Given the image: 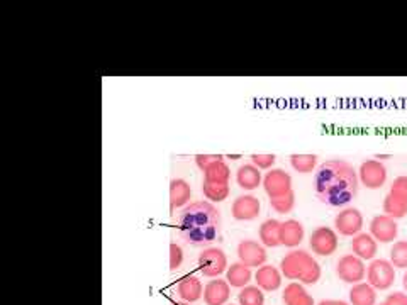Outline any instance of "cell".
I'll use <instances>...</instances> for the list:
<instances>
[{"label":"cell","mask_w":407,"mask_h":305,"mask_svg":"<svg viewBox=\"0 0 407 305\" xmlns=\"http://www.w3.org/2000/svg\"><path fill=\"white\" fill-rule=\"evenodd\" d=\"M358 175L350 163L330 160L316 170L314 188L319 200L331 207H345L358 192Z\"/></svg>","instance_id":"1"},{"label":"cell","mask_w":407,"mask_h":305,"mask_svg":"<svg viewBox=\"0 0 407 305\" xmlns=\"http://www.w3.org/2000/svg\"><path fill=\"white\" fill-rule=\"evenodd\" d=\"M177 229L185 243L192 246L211 244L219 236L221 212L209 200L192 202L177 216Z\"/></svg>","instance_id":"2"},{"label":"cell","mask_w":407,"mask_h":305,"mask_svg":"<svg viewBox=\"0 0 407 305\" xmlns=\"http://www.w3.org/2000/svg\"><path fill=\"white\" fill-rule=\"evenodd\" d=\"M280 271L286 278L299 280L302 285H314L321 278V267L312 258L311 253L302 251V249H294L288 251L280 263Z\"/></svg>","instance_id":"3"},{"label":"cell","mask_w":407,"mask_h":305,"mask_svg":"<svg viewBox=\"0 0 407 305\" xmlns=\"http://www.w3.org/2000/svg\"><path fill=\"white\" fill-rule=\"evenodd\" d=\"M395 282V268L389 260H371L367 268V283L375 290H389Z\"/></svg>","instance_id":"4"},{"label":"cell","mask_w":407,"mask_h":305,"mask_svg":"<svg viewBox=\"0 0 407 305\" xmlns=\"http://www.w3.org/2000/svg\"><path fill=\"white\" fill-rule=\"evenodd\" d=\"M228 256L221 248H207L199 255V270L204 276L217 278L228 271Z\"/></svg>","instance_id":"5"},{"label":"cell","mask_w":407,"mask_h":305,"mask_svg":"<svg viewBox=\"0 0 407 305\" xmlns=\"http://www.w3.org/2000/svg\"><path fill=\"white\" fill-rule=\"evenodd\" d=\"M336 275L341 282L357 285L367 278V267L358 256L345 255L343 258H339L338 265H336Z\"/></svg>","instance_id":"6"},{"label":"cell","mask_w":407,"mask_h":305,"mask_svg":"<svg viewBox=\"0 0 407 305\" xmlns=\"http://www.w3.org/2000/svg\"><path fill=\"white\" fill-rule=\"evenodd\" d=\"M365 224L363 214L355 207H346L339 211L334 217V228L336 231L345 237H355L360 235Z\"/></svg>","instance_id":"7"},{"label":"cell","mask_w":407,"mask_h":305,"mask_svg":"<svg viewBox=\"0 0 407 305\" xmlns=\"http://www.w3.org/2000/svg\"><path fill=\"white\" fill-rule=\"evenodd\" d=\"M309 244L314 255L331 256V255H334V251L338 249L339 239L334 229L327 228V225H321V228L312 231Z\"/></svg>","instance_id":"8"},{"label":"cell","mask_w":407,"mask_h":305,"mask_svg":"<svg viewBox=\"0 0 407 305\" xmlns=\"http://www.w3.org/2000/svg\"><path fill=\"white\" fill-rule=\"evenodd\" d=\"M360 184L367 188L377 190L382 188L387 181V168L380 160H367L363 161L358 170Z\"/></svg>","instance_id":"9"},{"label":"cell","mask_w":407,"mask_h":305,"mask_svg":"<svg viewBox=\"0 0 407 305\" xmlns=\"http://www.w3.org/2000/svg\"><path fill=\"white\" fill-rule=\"evenodd\" d=\"M238 258L239 263L246 265L250 268H260L267 265V249L262 243L255 239H244L238 244Z\"/></svg>","instance_id":"10"},{"label":"cell","mask_w":407,"mask_h":305,"mask_svg":"<svg viewBox=\"0 0 407 305\" xmlns=\"http://www.w3.org/2000/svg\"><path fill=\"white\" fill-rule=\"evenodd\" d=\"M263 188L270 199L275 197L286 195V193L292 192V177L288 175L286 170H270L267 175L263 177Z\"/></svg>","instance_id":"11"},{"label":"cell","mask_w":407,"mask_h":305,"mask_svg":"<svg viewBox=\"0 0 407 305\" xmlns=\"http://www.w3.org/2000/svg\"><path fill=\"white\" fill-rule=\"evenodd\" d=\"M370 235L375 237L377 243H394L395 237L399 235V225L395 219L389 216H375L370 221Z\"/></svg>","instance_id":"12"},{"label":"cell","mask_w":407,"mask_h":305,"mask_svg":"<svg viewBox=\"0 0 407 305\" xmlns=\"http://www.w3.org/2000/svg\"><path fill=\"white\" fill-rule=\"evenodd\" d=\"M262 212V204L255 195L236 197L231 205V214L236 221H255Z\"/></svg>","instance_id":"13"},{"label":"cell","mask_w":407,"mask_h":305,"mask_svg":"<svg viewBox=\"0 0 407 305\" xmlns=\"http://www.w3.org/2000/svg\"><path fill=\"white\" fill-rule=\"evenodd\" d=\"M231 299V285L228 280L214 278L204 287L205 305H226Z\"/></svg>","instance_id":"14"},{"label":"cell","mask_w":407,"mask_h":305,"mask_svg":"<svg viewBox=\"0 0 407 305\" xmlns=\"http://www.w3.org/2000/svg\"><path fill=\"white\" fill-rule=\"evenodd\" d=\"M282 271L275 268L274 265H263L255 273L256 287L262 288L263 292H275L282 287Z\"/></svg>","instance_id":"15"},{"label":"cell","mask_w":407,"mask_h":305,"mask_svg":"<svg viewBox=\"0 0 407 305\" xmlns=\"http://www.w3.org/2000/svg\"><path fill=\"white\" fill-rule=\"evenodd\" d=\"M351 251H353L355 256H358L360 260L363 261H370V260H375V256H377V251H378V243L375 241V237L370 235H367V232H360L353 237V241H351Z\"/></svg>","instance_id":"16"},{"label":"cell","mask_w":407,"mask_h":305,"mask_svg":"<svg viewBox=\"0 0 407 305\" xmlns=\"http://www.w3.org/2000/svg\"><path fill=\"white\" fill-rule=\"evenodd\" d=\"M304 225L297 219H287L280 224V246L297 248L304 241Z\"/></svg>","instance_id":"17"},{"label":"cell","mask_w":407,"mask_h":305,"mask_svg":"<svg viewBox=\"0 0 407 305\" xmlns=\"http://www.w3.org/2000/svg\"><path fill=\"white\" fill-rule=\"evenodd\" d=\"M192 197L191 185L187 184L182 178H173L170 181V209L175 211V209H184L185 205H188Z\"/></svg>","instance_id":"18"},{"label":"cell","mask_w":407,"mask_h":305,"mask_svg":"<svg viewBox=\"0 0 407 305\" xmlns=\"http://www.w3.org/2000/svg\"><path fill=\"white\" fill-rule=\"evenodd\" d=\"M177 290H179L180 299L184 300V302H188V304L197 302V300L202 299V295H204L202 283H200V280L193 275L184 276V278L180 280Z\"/></svg>","instance_id":"19"},{"label":"cell","mask_w":407,"mask_h":305,"mask_svg":"<svg viewBox=\"0 0 407 305\" xmlns=\"http://www.w3.org/2000/svg\"><path fill=\"white\" fill-rule=\"evenodd\" d=\"M236 181H238V185L243 190H255L263 184V177H262V172H260L255 165L248 163V165H241L238 168V173H236Z\"/></svg>","instance_id":"20"},{"label":"cell","mask_w":407,"mask_h":305,"mask_svg":"<svg viewBox=\"0 0 407 305\" xmlns=\"http://www.w3.org/2000/svg\"><path fill=\"white\" fill-rule=\"evenodd\" d=\"M282 300L286 305H316L309 292L304 288L302 283H288L282 294Z\"/></svg>","instance_id":"21"},{"label":"cell","mask_w":407,"mask_h":305,"mask_svg":"<svg viewBox=\"0 0 407 305\" xmlns=\"http://www.w3.org/2000/svg\"><path fill=\"white\" fill-rule=\"evenodd\" d=\"M350 305H377V290L370 283H357L350 290Z\"/></svg>","instance_id":"22"},{"label":"cell","mask_w":407,"mask_h":305,"mask_svg":"<svg viewBox=\"0 0 407 305\" xmlns=\"http://www.w3.org/2000/svg\"><path fill=\"white\" fill-rule=\"evenodd\" d=\"M253 278L251 268L243 263H232L226 271V280L231 287L235 288H244L248 287Z\"/></svg>","instance_id":"23"},{"label":"cell","mask_w":407,"mask_h":305,"mask_svg":"<svg viewBox=\"0 0 407 305\" xmlns=\"http://www.w3.org/2000/svg\"><path fill=\"white\" fill-rule=\"evenodd\" d=\"M280 221L276 219H267L260 225V243L265 248H276L280 246Z\"/></svg>","instance_id":"24"},{"label":"cell","mask_w":407,"mask_h":305,"mask_svg":"<svg viewBox=\"0 0 407 305\" xmlns=\"http://www.w3.org/2000/svg\"><path fill=\"white\" fill-rule=\"evenodd\" d=\"M383 214L392 219H402L407 216V200L401 199V197L394 195V193H387L385 199H383Z\"/></svg>","instance_id":"25"},{"label":"cell","mask_w":407,"mask_h":305,"mask_svg":"<svg viewBox=\"0 0 407 305\" xmlns=\"http://www.w3.org/2000/svg\"><path fill=\"white\" fill-rule=\"evenodd\" d=\"M204 197L209 202H224L229 197V184H221V181H205L202 184Z\"/></svg>","instance_id":"26"},{"label":"cell","mask_w":407,"mask_h":305,"mask_svg":"<svg viewBox=\"0 0 407 305\" xmlns=\"http://www.w3.org/2000/svg\"><path fill=\"white\" fill-rule=\"evenodd\" d=\"M231 178V170L224 160L217 161L211 165L207 170H204V180L205 181H221V184H229Z\"/></svg>","instance_id":"27"},{"label":"cell","mask_w":407,"mask_h":305,"mask_svg":"<svg viewBox=\"0 0 407 305\" xmlns=\"http://www.w3.org/2000/svg\"><path fill=\"white\" fill-rule=\"evenodd\" d=\"M290 166L297 173H312L318 166V156L316 154H292Z\"/></svg>","instance_id":"28"},{"label":"cell","mask_w":407,"mask_h":305,"mask_svg":"<svg viewBox=\"0 0 407 305\" xmlns=\"http://www.w3.org/2000/svg\"><path fill=\"white\" fill-rule=\"evenodd\" d=\"M238 302L239 305H265L263 290L256 285H248V287L241 288Z\"/></svg>","instance_id":"29"},{"label":"cell","mask_w":407,"mask_h":305,"mask_svg":"<svg viewBox=\"0 0 407 305\" xmlns=\"http://www.w3.org/2000/svg\"><path fill=\"white\" fill-rule=\"evenodd\" d=\"M390 263L394 268L407 270V241H395L392 249H390Z\"/></svg>","instance_id":"30"},{"label":"cell","mask_w":407,"mask_h":305,"mask_svg":"<svg viewBox=\"0 0 407 305\" xmlns=\"http://www.w3.org/2000/svg\"><path fill=\"white\" fill-rule=\"evenodd\" d=\"M270 205L275 212L279 214H288L292 209L295 207V193L294 190L292 192L286 193V195L275 197V199H270Z\"/></svg>","instance_id":"31"},{"label":"cell","mask_w":407,"mask_h":305,"mask_svg":"<svg viewBox=\"0 0 407 305\" xmlns=\"http://www.w3.org/2000/svg\"><path fill=\"white\" fill-rule=\"evenodd\" d=\"M184 263V251L179 244L172 243L170 244V270L177 271Z\"/></svg>","instance_id":"32"},{"label":"cell","mask_w":407,"mask_h":305,"mask_svg":"<svg viewBox=\"0 0 407 305\" xmlns=\"http://www.w3.org/2000/svg\"><path fill=\"white\" fill-rule=\"evenodd\" d=\"M276 158L274 154H253L251 163L258 170H270L275 165Z\"/></svg>","instance_id":"33"},{"label":"cell","mask_w":407,"mask_h":305,"mask_svg":"<svg viewBox=\"0 0 407 305\" xmlns=\"http://www.w3.org/2000/svg\"><path fill=\"white\" fill-rule=\"evenodd\" d=\"M390 193L407 200V175H401L395 178L392 185H390Z\"/></svg>","instance_id":"34"},{"label":"cell","mask_w":407,"mask_h":305,"mask_svg":"<svg viewBox=\"0 0 407 305\" xmlns=\"http://www.w3.org/2000/svg\"><path fill=\"white\" fill-rule=\"evenodd\" d=\"M221 160H224V158L219 156V154H197L195 165L204 172V170H207L209 166L217 163V161H221Z\"/></svg>","instance_id":"35"},{"label":"cell","mask_w":407,"mask_h":305,"mask_svg":"<svg viewBox=\"0 0 407 305\" xmlns=\"http://www.w3.org/2000/svg\"><path fill=\"white\" fill-rule=\"evenodd\" d=\"M385 305H407V294L404 292H394L385 299Z\"/></svg>","instance_id":"36"},{"label":"cell","mask_w":407,"mask_h":305,"mask_svg":"<svg viewBox=\"0 0 407 305\" xmlns=\"http://www.w3.org/2000/svg\"><path fill=\"white\" fill-rule=\"evenodd\" d=\"M318 305H350L348 302H345V300H333V299H330V300H321Z\"/></svg>","instance_id":"37"},{"label":"cell","mask_w":407,"mask_h":305,"mask_svg":"<svg viewBox=\"0 0 407 305\" xmlns=\"http://www.w3.org/2000/svg\"><path fill=\"white\" fill-rule=\"evenodd\" d=\"M402 285H404L406 292H407V271L404 273V276H402Z\"/></svg>","instance_id":"38"},{"label":"cell","mask_w":407,"mask_h":305,"mask_svg":"<svg viewBox=\"0 0 407 305\" xmlns=\"http://www.w3.org/2000/svg\"><path fill=\"white\" fill-rule=\"evenodd\" d=\"M173 305H191L188 302H175Z\"/></svg>","instance_id":"39"},{"label":"cell","mask_w":407,"mask_h":305,"mask_svg":"<svg viewBox=\"0 0 407 305\" xmlns=\"http://www.w3.org/2000/svg\"><path fill=\"white\" fill-rule=\"evenodd\" d=\"M380 305H385V304H380Z\"/></svg>","instance_id":"40"},{"label":"cell","mask_w":407,"mask_h":305,"mask_svg":"<svg viewBox=\"0 0 407 305\" xmlns=\"http://www.w3.org/2000/svg\"><path fill=\"white\" fill-rule=\"evenodd\" d=\"M226 305H228V304H226ZM231 305H232V304H231Z\"/></svg>","instance_id":"41"}]
</instances>
